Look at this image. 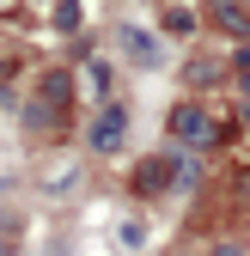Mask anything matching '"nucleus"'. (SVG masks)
Segmentation results:
<instances>
[{
  "mask_svg": "<svg viewBox=\"0 0 250 256\" xmlns=\"http://www.w3.org/2000/svg\"><path fill=\"white\" fill-rule=\"evenodd\" d=\"M68 98H74V80L68 74H43V86H37V104H30V128H49L61 122V110H68Z\"/></svg>",
  "mask_w": 250,
  "mask_h": 256,
  "instance_id": "obj_1",
  "label": "nucleus"
},
{
  "mask_svg": "<svg viewBox=\"0 0 250 256\" xmlns=\"http://www.w3.org/2000/svg\"><path fill=\"white\" fill-rule=\"evenodd\" d=\"M86 140H92V152H122V140H128V110H122V104H104L98 122L86 128Z\"/></svg>",
  "mask_w": 250,
  "mask_h": 256,
  "instance_id": "obj_2",
  "label": "nucleus"
},
{
  "mask_svg": "<svg viewBox=\"0 0 250 256\" xmlns=\"http://www.w3.org/2000/svg\"><path fill=\"white\" fill-rule=\"evenodd\" d=\"M171 140H177V146H208V140H214V122H208V110H196V104H177V110H171Z\"/></svg>",
  "mask_w": 250,
  "mask_h": 256,
  "instance_id": "obj_3",
  "label": "nucleus"
},
{
  "mask_svg": "<svg viewBox=\"0 0 250 256\" xmlns=\"http://www.w3.org/2000/svg\"><path fill=\"white\" fill-rule=\"evenodd\" d=\"M122 49H128L134 61H140V68H159V37H152V30H140V24H128V30H122Z\"/></svg>",
  "mask_w": 250,
  "mask_h": 256,
  "instance_id": "obj_4",
  "label": "nucleus"
},
{
  "mask_svg": "<svg viewBox=\"0 0 250 256\" xmlns=\"http://www.w3.org/2000/svg\"><path fill=\"white\" fill-rule=\"evenodd\" d=\"M171 171H177L171 158H146V165L134 171V189H140V196H159V189L171 183Z\"/></svg>",
  "mask_w": 250,
  "mask_h": 256,
  "instance_id": "obj_5",
  "label": "nucleus"
},
{
  "mask_svg": "<svg viewBox=\"0 0 250 256\" xmlns=\"http://www.w3.org/2000/svg\"><path fill=\"white\" fill-rule=\"evenodd\" d=\"M49 18H55V30H80L86 12H80V0H55V12H49Z\"/></svg>",
  "mask_w": 250,
  "mask_h": 256,
  "instance_id": "obj_6",
  "label": "nucleus"
},
{
  "mask_svg": "<svg viewBox=\"0 0 250 256\" xmlns=\"http://www.w3.org/2000/svg\"><path fill=\"white\" fill-rule=\"evenodd\" d=\"M165 30H171V37H190V30H196V18L183 12V6H171V12H165Z\"/></svg>",
  "mask_w": 250,
  "mask_h": 256,
  "instance_id": "obj_7",
  "label": "nucleus"
},
{
  "mask_svg": "<svg viewBox=\"0 0 250 256\" xmlns=\"http://www.w3.org/2000/svg\"><path fill=\"white\" fill-rule=\"evenodd\" d=\"M92 92H98V98H110V68H104V61H92Z\"/></svg>",
  "mask_w": 250,
  "mask_h": 256,
  "instance_id": "obj_8",
  "label": "nucleus"
},
{
  "mask_svg": "<svg viewBox=\"0 0 250 256\" xmlns=\"http://www.w3.org/2000/svg\"><path fill=\"white\" fill-rule=\"evenodd\" d=\"M146 238V226H134V220H122V226H116V244H140Z\"/></svg>",
  "mask_w": 250,
  "mask_h": 256,
  "instance_id": "obj_9",
  "label": "nucleus"
},
{
  "mask_svg": "<svg viewBox=\"0 0 250 256\" xmlns=\"http://www.w3.org/2000/svg\"><path fill=\"white\" fill-rule=\"evenodd\" d=\"M238 86H244V92H250V55H244V61H238Z\"/></svg>",
  "mask_w": 250,
  "mask_h": 256,
  "instance_id": "obj_10",
  "label": "nucleus"
}]
</instances>
